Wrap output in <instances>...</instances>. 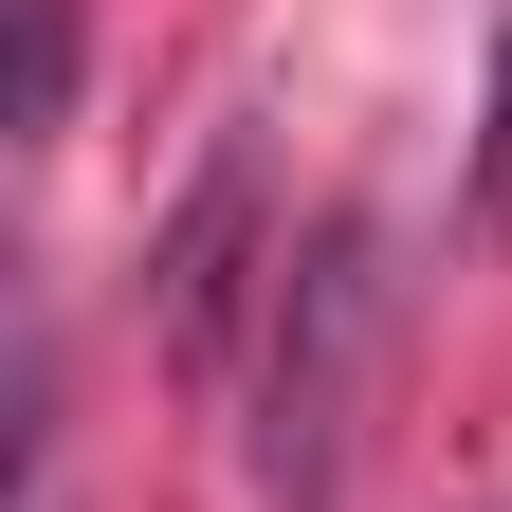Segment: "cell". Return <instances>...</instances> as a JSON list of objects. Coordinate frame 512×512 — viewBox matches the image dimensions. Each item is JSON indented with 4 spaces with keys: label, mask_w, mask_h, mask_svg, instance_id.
Instances as JSON below:
<instances>
[{
    "label": "cell",
    "mask_w": 512,
    "mask_h": 512,
    "mask_svg": "<svg viewBox=\"0 0 512 512\" xmlns=\"http://www.w3.org/2000/svg\"><path fill=\"white\" fill-rule=\"evenodd\" d=\"M366 348H384V238L330 220L311 256H275V311H256V512H330Z\"/></svg>",
    "instance_id": "1"
},
{
    "label": "cell",
    "mask_w": 512,
    "mask_h": 512,
    "mask_svg": "<svg viewBox=\"0 0 512 512\" xmlns=\"http://www.w3.org/2000/svg\"><path fill=\"white\" fill-rule=\"evenodd\" d=\"M256 238H275V183H256V147H220L202 183H183L165 256H147V330H165L183 366H238V293L275 311V275H256Z\"/></svg>",
    "instance_id": "2"
},
{
    "label": "cell",
    "mask_w": 512,
    "mask_h": 512,
    "mask_svg": "<svg viewBox=\"0 0 512 512\" xmlns=\"http://www.w3.org/2000/svg\"><path fill=\"white\" fill-rule=\"evenodd\" d=\"M476 238H512V19H494V92H476Z\"/></svg>",
    "instance_id": "3"
},
{
    "label": "cell",
    "mask_w": 512,
    "mask_h": 512,
    "mask_svg": "<svg viewBox=\"0 0 512 512\" xmlns=\"http://www.w3.org/2000/svg\"><path fill=\"white\" fill-rule=\"evenodd\" d=\"M74 110V0H19V128Z\"/></svg>",
    "instance_id": "4"
}]
</instances>
